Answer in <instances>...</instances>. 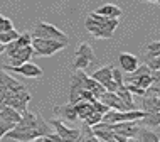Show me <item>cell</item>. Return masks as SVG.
Listing matches in <instances>:
<instances>
[{"label": "cell", "instance_id": "cell-26", "mask_svg": "<svg viewBox=\"0 0 160 142\" xmlns=\"http://www.w3.org/2000/svg\"><path fill=\"white\" fill-rule=\"evenodd\" d=\"M147 56H160V42L158 41L150 42L147 46Z\"/></svg>", "mask_w": 160, "mask_h": 142}, {"label": "cell", "instance_id": "cell-27", "mask_svg": "<svg viewBox=\"0 0 160 142\" xmlns=\"http://www.w3.org/2000/svg\"><path fill=\"white\" fill-rule=\"evenodd\" d=\"M127 85V88L130 90V93L133 95V97H142V95L145 93V88L138 87V85H133V83H125Z\"/></svg>", "mask_w": 160, "mask_h": 142}, {"label": "cell", "instance_id": "cell-23", "mask_svg": "<svg viewBox=\"0 0 160 142\" xmlns=\"http://www.w3.org/2000/svg\"><path fill=\"white\" fill-rule=\"evenodd\" d=\"M17 36H19V32H17L14 27L7 29V31H2V32H0V42H2V44H7V42L14 41Z\"/></svg>", "mask_w": 160, "mask_h": 142}, {"label": "cell", "instance_id": "cell-9", "mask_svg": "<svg viewBox=\"0 0 160 142\" xmlns=\"http://www.w3.org/2000/svg\"><path fill=\"white\" fill-rule=\"evenodd\" d=\"M86 31L96 39H111L113 37L115 29L110 25H101V24H86Z\"/></svg>", "mask_w": 160, "mask_h": 142}, {"label": "cell", "instance_id": "cell-10", "mask_svg": "<svg viewBox=\"0 0 160 142\" xmlns=\"http://www.w3.org/2000/svg\"><path fill=\"white\" fill-rule=\"evenodd\" d=\"M31 41H32L31 32L19 34V36H17L14 41H10V42H7V44H5V49H3V53H5V54L8 56V54H12V53H14V51L20 49V47L29 46V44H31Z\"/></svg>", "mask_w": 160, "mask_h": 142}, {"label": "cell", "instance_id": "cell-32", "mask_svg": "<svg viewBox=\"0 0 160 142\" xmlns=\"http://www.w3.org/2000/svg\"><path fill=\"white\" fill-rule=\"evenodd\" d=\"M3 49H5V44H2V42H0V54H3Z\"/></svg>", "mask_w": 160, "mask_h": 142}, {"label": "cell", "instance_id": "cell-8", "mask_svg": "<svg viewBox=\"0 0 160 142\" xmlns=\"http://www.w3.org/2000/svg\"><path fill=\"white\" fill-rule=\"evenodd\" d=\"M54 115L59 117L61 120H66V122H76L78 120V113L74 110V105L72 103H66V105H56L54 108Z\"/></svg>", "mask_w": 160, "mask_h": 142}, {"label": "cell", "instance_id": "cell-13", "mask_svg": "<svg viewBox=\"0 0 160 142\" xmlns=\"http://www.w3.org/2000/svg\"><path fill=\"white\" fill-rule=\"evenodd\" d=\"M0 85H3V87H5L7 90H10V92H20V90H25V85L20 83L19 80L12 78L5 70L0 71Z\"/></svg>", "mask_w": 160, "mask_h": 142}, {"label": "cell", "instance_id": "cell-6", "mask_svg": "<svg viewBox=\"0 0 160 142\" xmlns=\"http://www.w3.org/2000/svg\"><path fill=\"white\" fill-rule=\"evenodd\" d=\"M88 78L84 70H74L71 78V90H69V103H76L79 100L81 90H84V81Z\"/></svg>", "mask_w": 160, "mask_h": 142}, {"label": "cell", "instance_id": "cell-5", "mask_svg": "<svg viewBox=\"0 0 160 142\" xmlns=\"http://www.w3.org/2000/svg\"><path fill=\"white\" fill-rule=\"evenodd\" d=\"M3 70L5 71H14L17 75H22L25 78H41L42 76V68L37 66V64H34L32 61H25L22 64H19V66H10V64H7V66H3Z\"/></svg>", "mask_w": 160, "mask_h": 142}, {"label": "cell", "instance_id": "cell-28", "mask_svg": "<svg viewBox=\"0 0 160 142\" xmlns=\"http://www.w3.org/2000/svg\"><path fill=\"white\" fill-rule=\"evenodd\" d=\"M111 80H115L118 85H122L123 83V71L118 70V68H113L111 70Z\"/></svg>", "mask_w": 160, "mask_h": 142}, {"label": "cell", "instance_id": "cell-7", "mask_svg": "<svg viewBox=\"0 0 160 142\" xmlns=\"http://www.w3.org/2000/svg\"><path fill=\"white\" fill-rule=\"evenodd\" d=\"M34 56V49L32 46H25V47H20V49L14 51L12 54H8V64L10 66H19L25 61H31V58Z\"/></svg>", "mask_w": 160, "mask_h": 142}, {"label": "cell", "instance_id": "cell-11", "mask_svg": "<svg viewBox=\"0 0 160 142\" xmlns=\"http://www.w3.org/2000/svg\"><path fill=\"white\" fill-rule=\"evenodd\" d=\"M118 63H120V70H122L123 73L133 71L138 64H140V61H138L137 56L135 54H130V53H120Z\"/></svg>", "mask_w": 160, "mask_h": 142}, {"label": "cell", "instance_id": "cell-12", "mask_svg": "<svg viewBox=\"0 0 160 142\" xmlns=\"http://www.w3.org/2000/svg\"><path fill=\"white\" fill-rule=\"evenodd\" d=\"M98 100L103 102L108 108H111V110H127V108H125V105H123V102L120 100V97L115 92H105L101 97L98 98Z\"/></svg>", "mask_w": 160, "mask_h": 142}, {"label": "cell", "instance_id": "cell-21", "mask_svg": "<svg viewBox=\"0 0 160 142\" xmlns=\"http://www.w3.org/2000/svg\"><path fill=\"white\" fill-rule=\"evenodd\" d=\"M76 54H79V56H84V58H88L89 61L93 63H96V54H94V51H93V47L88 44V42H81L79 46H78V49H76Z\"/></svg>", "mask_w": 160, "mask_h": 142}, {"label": "cell", "instance_id": "cell-15", "mask_svg": "<svg viewBox=\"0 0 160 142\" xmlns=\"http://www.w3.org/2000/svg\"><path fill=\"white\" fill-rule=\"evenodd\" d=\"M133 140H137V142H158L160 139H158V134H155V132L150 130L148 127L140 125L135 137H133Z\"/></svg>", "mask_w": 160, "mask_h": 142}, {"label": "cell", "instance_id": "cell-4", "mask_svg": "<svg viewBox=\"0 0 160 142\" xmlns=\"http://www.w3.org/2000/svg\"><path fill=\"white\" fill-rule=\"evenodd\" d=\"M31 100H32V95L27 92V88H25V90H20V92H12L5 98V102H3V103L22 113V112L27 110V105H29V102H31Z\"/></svg>", "mask_w": 160, "mask_h": 142}, {"label": "cell", "instance_id": "cell-25", "mask_svg": "<svg viewBox=\"0 0 160 142\" xmlns=\"http://www.w3.org/2000/svg\"><path fill=\"white\" fill-rule=\"evenodd\" d=\"M99 120H101V113H99V112H96V110H93L91 113H89L88 117L83 120V122L88 124V125H94V124L99 122Z\"/></svg>", "mask_w": 160, "mask_h": 142}, {"label": "cell", "instance_id": "cell-30", "mask_svg": "<svg viewBox=\"0 0 160 142\" xmlns=\"http://www.w3.org/2000/svg\"><path fill=\"white\" fill-rule=\"evenodd\" d=\"M15 127V124H12V122H3V120H0V134H5V132H8L10 129H14Z\"/></svg>", "mask_w": 160, "mask_h": 142}, {"label": "cell", "instance_id": "cell-1", "mask_svg": "<svg viewBox=\"0 0 160 142\" xmlns=\"http://www.w3.org/2000/svg\"><path fill=\"white\" fill-rule=\"evenodd\" d=\"M31 46L34 49V54L37 56H54L61 49L68 46V42L56 41V39H42V37H32Z\"/></svg>", "mask_w": 160, "mask_h": 142}, {"label": "cell", "instance_id": "cell-2", "mask_svg": "<svg viewBox=\"0 0 160 142\" xmlns=\"http://www.w3.org/2000/svg\"><path fill=\"white\" fill-rule=\"evenodd\" d=\"M31 36L32 37H42V39H56V41H62V42H68L69 44L68 34H64L56 25L47 24V22H37L36 27L32 29Z\"/></svg>", "mask_w": 160, "mask_h": 142}, {"label": "cell", "instance_id": "cell-14", "mask_svg": "<svg viewBox=\"0 0 160 142\" xmlns=\"http://www.w3.org/2000/svg\"><path fill=\"white\" fill-rule=\"evenodd\" d=\"M115 93L120 97V100L123 102V105H125V108H127V110H135V108H137L135 100H133L135 97H133V95L130 93V90L127 88V85H125V83L120 85V87L116 88V92H115Z\"/></svg>", "mask_w": 160, "mask_h": 142}, {"label": "cell", "instance_id": "cell-19", "mask_svg": "<svg viewBox=\"0 0 160 142\" xmlns=\"http://www.w3.org/2000/svg\"><path fill=\"white\" fill-rule=\"evenodd\" d=\"M96 14H99V15H106V17H122V8L120 7H116L115 3H106V5H103V7H99L98 10H94Z\"/></svg>", "mask_w": 160, "mask_h": 142}, {"label": "cell", "instance_id": "cell-34", "mask_svg": "<svg viewBox=\"0 0 160 142\" xmlns=\"http://www.w3.org/2000/svg\"><path fill=\"white\" fill-rule=\"evenodd\" d=\"M0 139H2V134H0Z\"/></svg>", "mask_w": 160, "mask_h": 142}, {"label": "cell", "instance_id": "cell-18", "mask_svg": "<svg viewBox=\"0 0 160 142\" xmlns=\"http://www.w3.org/2000/svg\"><path fill=\"white\" fill-rule=\"evenodd\" d=\"M76 142H99V139L93 134V129L91 125L83 122V127L79 130V135H78V140Z\"/></svg>", "mask_w": 160, "mask_h": 142}, {"label": "cell", "instance_id": "cell-24", "mask_svg": "<svg viewBox=\"0 0 160 142\" xmlns=\"http://www.w3.org/2000/svg\"><path fill=\"white\" fill-rule=\"evenodd\" d=\"M145 59H147V66L150 68L152 71H158V68H160V61H158V56H145Z\"/></svg>", "mask_w": 160, "mask_h": 142}, {"label": "cell", "instance_id": "cell-3", "mask_svg": "<svg viewBox=\"0 0 160 142\" xmlns=\"http://www.w3.org/2000/svg\"><path fill=\"white\" fill-rule=\"evenodd\" d=\"M51 125V129H54V132L61 137V142H76L78 135H79V130L78 129H71L64 124V120L61 118H52L47 122Z\"/></svg>", "mask_w": 160, "mask_h": 142}, {"label": "cell", "instance_id": "cell-31", "mask_svg": "<svg viewBox=\"0 0 160 142\" xmlns=\"http://www.w3.org/2000/svg\"><path fill=\"white\" fill-rule=\"evenodd\" d=\"M103 87H105V90H106V92H116V88H118L120 85L116 83L115 80H110V81H106V83L103 85Z\"/></svg>", "mask_w": 160, "mask_h": 142}, {"label": "cell", "instance_id": "cell-29", "mask_svg": "<svg viewBox=\"0 0 160 142\" xmlns=\"http://www.w3.org/2000/svg\"><path fill=\"white\" fill-rule=\"evenodd\" d=\"M14 27V24H12L10 19H7V17L0 15V32L2 31H7V29H12Z\"/></svg>", "mask_w": 160, "mask_h": 142}, {"label": "cell", "instance_id": "cell-16", "mask_svg": "<svg viewBox=\"0 0 160 142\" xmlns=\"http://www.w3.org/2000/svg\"><path fill=\"white\" fill-rule=\"evenodd\" d=\"M72 105H74V110H76L78 118H79V120H84V118H86V117H88V115L93 112V103H91V102L79 100V102L72 103Z\"/></svg>", "mask_w": 160, "mask_h": 142}, {"label": "cell", "instance_id": "cell-22", "mask_svg": "<svg viewBox=\"0 0 160 142\" xmlns=\"http://www.w3.org/2000/svg\"><path fill=\"white\" fill-rule=\"evenodd\" d=\"M91 66V61L84 56L74 54V64H72V70H86V68Z\"/></svg>", "mask_w": 160, "mask_h": 142}, {"label": "cell", "instance_id": "cell-17", "mask_svg": "<svg viewBox=\"0 0 160 142\" xmlns=\"http://www.w3.org/2000/svg\"><path fill=\"white\" fill-rule=\"evenodd\" d=\"M84 88H86V90H89V92L93 93V97H94V98H99L103 93L106 92L105 87H103L101 83H98V81L94 80V78H91V76H88V78H86V81H84Z\"/></svg>", "mask_w": 160, "mask_h": 142}, {"label": "cell", "instance_id": "cell-33", "mask_svg": "<svg viewBox=\"0 0 160 142\" xmlns=\"http://www.w3.org/2000/svg\"><path fill=\"white\" fill-rule=\"evenodd\" d=\"M142 2H153V3H158V0H142Z\"/></svg>", "mask_w": 160, "mask_h": 142}, {"label": "cell", "instance_id": "cell-20", "mask_svg": "<svg viewBox=\"0 0 160 142\" xmlns=\"http://www.w3.org/2000/svg\"><path fill=\"white\" fill-rule=\"evenodd\" d=\"M111 70H113V66H103V68H99V70H96L93 73L91 78H94L98 83L105 85L106 81L111 80Z\"/></svg>", "mask_w": 160, "mask_h": 142}]
</instances>
